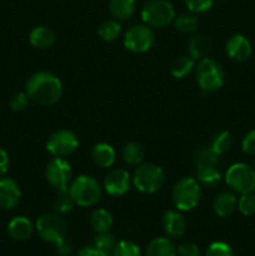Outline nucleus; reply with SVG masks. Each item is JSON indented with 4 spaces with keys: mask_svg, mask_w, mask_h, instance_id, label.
<instances>
[{
    "mask_svg": "<svg viewBox=\"0 0 255 256\" xmlns=\"http://www.w3.org/2000/svg\"><path fill=\"white\" fill-rule=\"evenodd\" d=\"M30 100L42 106H50L60 100L62 84L59 78L49 72H38L30 75L25 85Z\"/></svg>",
    "mask_w": 255,
    "mask_h": 256,
    "instance_id": "1",
    "label": "nucleus"
},
{
    "mask_svg": "<svg viewBox=\"0 0 255 256\" xmlns=\"http://www.w3.org/2000/svg\"><path fill=\"white\" fill-rule=\"evenodd\" d=\"M69 192L75 205L82 208L94 206L100 202L102 188L95 178L90 175H79L69 185Z\"/></svg>",
    "mask_w": 255,
    "mask_h": 256,
    "instance_id": "2",
    "label": "nucleus"
},
{
    "mask_svg": "<svg viewBox=\"0 0 255 256\" xmlns=\"http://www.w3.org/2000/svg\"><path fill=\"white\" fill-rule=\"evenodd\" d=\"M172 199L176 210L190 212L200 202L202 185L194 178H182L172 188Z\"/></svg>",
    "mask_w": 255,
    "mask_h": 256,
    "instance_id": "3",
    "label": "nucleus"
},
{
    "mask_svg": "<svg viewBox=\"0 0 255 256\" xmlns=\"http://www.w3.org/2000/svg\"><path fill=\"white\" fill-rule=\"evenodd\" d=\"M195 79L202 92H214L224 85L225 74L216 60L206 56L200 59L195 66Z\"/></svg>",
    "mask_w": 255,
    "mask_h": 256,
    "instance_id": "4",
    "label": "nucleus"
},
{
    "mask_svg": "<svg viewBox=\"0 0 255 256\" xmlns=\"http://www.w3.org/2000/svg\"><path fill=\"white\" fill-rule=\"evenodd\" d=\"M132 182L136 190L142 194H155L165 184V172L159 165L152 162L138 165L132 178Z\"/></svg>",
    "mask_w": 255,
    "mask_h": 256,
    "instance_id": "5",
    "label": "nucleus"
},
{
    "mask_svg": "<svg viewBox=\"0 0 255 256\" xmlns=\"http://www.w3.org/2000/svg\"><path fill=\"white\" fill-rule=\"evenodd\" d=\"M142 19L148 26L165 28L174 22V6L168 0H149L142 9Z\"/></svg>",
    "mask_w": 255,
    "mask_h": 256,
    "instance_id": "6",
    "label": "nucleus"
},
{
    "mask_svg": "<svg viewBox=\"0 0 255 256\" xmlns=\"http://www.w3.org/2000/svg\"><path fill=\"white\" fill-rule=\"evenodd\" d=\"M35 229L44 242L54 245L65 239L68 232L66 222L58 212H45L40 215L35 222Z\"/></svg>",
    "mask_w": 255,
    "mask_h": 256,
    "instance_id": "7",
    "label": "nucleus"
},
{
    "mask_svg": "<svg viewBox=\"0 0 255 256\" xmlns=\"http://www.w3.org/2000/svg\"><path fill=\"white\" fill-rule=\"evenodd\" d=\"M228 186L239 194L255 192V169L244 162L232 164L225 174Z\"/></svg>",
    "mask_w": 255,
    "mask_h": 256,
    "instance_id": "8",
    "label": "nucleus"
},
{
    "mask_svg": "<svg viewBox=\"0 0 255 256\" xmlns=\"http://www.w3.org/2000/svg\"><path fill=\"white\" fill-rule=\"evenodd\" d=\"M155 42V35L152 28L145 25H134L124 35V46L132 52H146Z\"/></svg>",
    "mask_w": 255,
    "mask_h": 256,
    "instance_id": "9",
    "label": "nucleus"
},
{
    "mask_svg": "<svg viewBox=\"0 0 255 256\" xmlns=\"http://www.w3.org/2000/svg\"><path fill=\"white\" fill-rule=\"evenodd\" d=\"M79 148V139L66 129L52 132L46 142V150L54 158H66Z\"/></svg>",
    "mask_w": 255,
    "mask_h": 256,
    "instance_id": "10",
    "label": "nucleus"
},
{
    "mask_svg": "<svg viewBox=\"0 0 255 256\" xmlns=\"http://www.w3.org/2000/svg\"><path fill=\"white\" fill-rule=\"evenodd\" d=\"M45 178L50 186L54 188L56 192L68 189L72 178V166L64 158H52L46 165Z\"/></svg>",
    "mask_w": 255,
    "mask_h": 256,
    "instance_id": "11",
    "label": "nucleus"
},
{
    "mask_svg": "<svg viewBox=\"0 0 255 256\" xmlns=\"http://www.w3.org/2000/svg\"><path fill=\"white\" fill-rule=\"evenodd\" d=\"M132 176L125 169H112L105 175L102 188L110 196H122L130 189Z\"/></svg>",
    "mask_w": 255,
    "mask_h": 256,
    "instance_id": "12",
    "label": "nucleus"
},
{
    "mask_svg": "<svg viewBox=\"0 0 255 256\" xmlns=\"http://www.w3.org/2000/svg\"><path fill=\"white\" fill-rule=\"evenodd\" d=\"M22 190L12 178H0V209L12 210L19 205Z\"/></svg>",
    "mask_w": 255,
    "mask_h": 256,
    "instance_id": "13",
    "label": "nucleus"
},
{
    "mask_svg": "<svg viewBox=\"0 0 255 256\" xmlns=\"http://www.w3.org/2000/svg\"><path fill=\"white\" fill-rule=\"evenodd\" d=\"M226 54L235 62H246L252 54V42L242 34L232 35L226 42Z\"/></svg>",
    "mask_w": 255,
    "mask_h": 256,
    "instance_id": "14",
    "label": "nucleus"
},
{
    "mask_svg": "<svg viewBox=\"0 0 255 256\" xmlns=\"http://www.w3.org/2000/svg\"><path fill=\"white\" fill-rule=\"evenodd\" d=\"M162 229L170 238H182L186 230V220L179 210H168L162 215Z\"/></svg>",
    "mask_w": 255,
    "mask_h": 256,
    "instance_id": "15",
    "label": "nucleus"
},
{
    "mask_svg": "<svg viewBox=\"0 0 255 256\" xmlns=\"http://www.w3.org/2000/svg\"><path fill=\"white\" fill-rule=\"evenodd\" d=\"M32 232V222L26 216H15L8 224V234L15 242H25L30 239Z\"/></svg>",
    "mask_w": 255,
    "mask_h": 256,
    "instance_id": "16",
    "label": "nucleus"
},
{
    "mask_svg": "<svg viewBox=\"0 0 255 256\" xmlns=\"http://www.w3.org/2000/svg\"><path fill=\"white\" fill-rule=\"evenodd\" d=\"M92 159L98 166L108 169V168H112L116 162V152L108 142H99L92 146Z\"/></svg>",
    "mask_w": 255,
    "mask_h": 256,
    "instance_id": "17",
    "label": "nucleus"
},
{
    "mask_svg": "<svg viewBox=\"0 0 255 256\" xmlns=\"http://www.w3.org/2000/svg\"><path fill=\"white\" fill-rule=\"evenodd\" d=\"M238 208V199L234 192H222L215 196L212 202L214 212L220 218H228L235 212Z\"/></svg>",
    "mask_w": 255,
    "mask_h": 256,
    "instance_id": "18",
    "label": "nucleus"
},
{
    "mask_svg": "<svg viewBox=\"0 0 255 256\" xmlns=\"http://www.w3.org/2000/svg\"><path fill=\"white\" fill-rule=\"evenodd\" d=\"M55 39H56L55 32L50 28L42 25L35 26L29 35L30 44L36 49H49L54 45Z\"/></svg>",
    "mask_w": 255,
    "mask_h": 256,
    "instance_id": "19",
    "label": "nucleus"
},
{
    "mask_svg": "<svg viewBox=\"0 0 255 256\" xmlns=\"http://www.w3.org/2000/svg\"><path fill=\"white\" fill-rule=\"evenodd\" d=\"M210 50H212V42L205 35H194L188 42V52H189L190 56L195 60L206 58L209 55Z\"/></svg>",
    "mask_w": 255,
    "mask_h": 256,
    "instance_id": "20",
    "label": "nucleus"
},
{
    "mask_svg": "<svg viewBox=\"0 0 255 256\" xmlns=\"http://www.w3.org/2000/svg\"><path fill=\"white\" fill-rule=\"evenodd\" d=\"M89 224L92 232H96V234L109 232L112 226V216L108 210L96 209L90 215Z\"/></svg>",
    "mask_w": 255,
    "mask_h": 256,
    "instance_id": "21",
    "label": "nucleus"
},
{
    "mask_svg": "<svg viewBox=\"0 0 255 256\" xmlns=\"http://www.w3.org/2000/svg\"><path fill=\"white\" fill-rule=\"evenodd\" d=\"M178 252L168 238H155L146 248V256H176Z\"/></svg>",
    "mask_w": 255,
    "mask_h": 256,
    "instance_id": "22",
    "label": "nucleus"
},
{
    "mask_svg": "<svg viewBox=\"0 0 255 256\" xmlns=\"http://www.w3.org/2000/svg\"><path fill=\"white\" fill-rule=\"evenodd\" d=\"M136 0H109L110 14L116 20H128L132 16Z\"/></svg>",
    "mask_w": 255,
    "mask_h": 256,
    "instance_id": "23",
    "label": "nucleus"
},
{
    "mask_svg": "<svg viewBox=\"0 0 255 256\" xmlns=\"http://www.w3.org/2000/svg\"><path fill=\"white\" fill-rule=\"evenodd\" d=\"M195 69V59L190 55H182V56L175 58L170 64V72L176 79H182L188 76L192 70Z\"/></svg>",
    "mask_w": 255,
    "mask_h": 256,
    "instance_id": "24",
    "label": "nucleus"
},
{
    "mask_svg": "<svg viewBox=\"0 0 255 256\" xmlns=\"http://www.w3.org/2000/svg\"><path fill=\"white\" fill-rule=\"evenodd\" d=\"M145 158V149L142 144L136 142H128L122 149V159L128 165L138 166L142 164V160Z\"/></svg>",
    "mask_w": 255,
    "mask_h": 256,
    "instance_id": "25",
    "label": "nucleus"
},
{
    "mask_svg": "<svg viewBox=\"0 0 255 256\" xmlns=\"http://www.w3.org/2000/svg\"><path fill=\"white\" fill-rule=\"evenodd\" d=\"M196 178L200 185L206 188H215L222 182V174L216 166H206L196 169Z\"/></svg>",
    "mask_w": 255,
    "mask_h": 256,
    "instance_id": "26",
    "label": "nucleus"
},
{
    "mask_svg": "<svg viewBox=\"0 0 255 256\" xmlns=\"http://www.w3.org/2000/svg\"><path fill=\"white\" fill-rule=\"evenodd\" d=\"M194 165L196 169L206 166H216L219 162V156L215 154L210 146H202L196 150L194 154Z\"/></svg>",
    "mask_w": 255,
    "mask_h": 256,
    "instance_id": "27",
    "label": "nucleus"
},
{
    "mask_svg": "<svg viewBox=\"0 0 255 256\" xmlns=\"http://www.w3.org/2000/svg\"><path fill=\"white\" fill-rule=\"evenodd\" d=\"M115 245H116V240L109 232L96 234L94 242H92V246L96 249L99 256H112Z\"/></svg>",
    "mask_w": 255,
    "mask_h": 256,
    "instance_id": "28",
    "label": "nucleus"
},
{
    "mask_svg": "<svg viewBox=\"0 0 255 256\" xmlns=\"http://www.w3.org/2000/svg\"><path fill=\"white\" fill-rule=\"evenodd\" d=\"M212 148V152L218 155V156H222L225 152H229L232 146V135L230 134L226 130H222V132H218L214 138H212V142L209 145Z\"/></svg>",
    "mask_w": 255,
    "mask_h": 256,
    "instance_id": "29",
    "label": "nucleus"
},
{
    "mask_svg": "<svg viewBox=\"0 0 255 256\" xmlns=\"http://www.w3.org/2000/svg\"><path fill=\"white\" fill-rule=\"evenodd\" d=\"M174 28L179 32L182 34H190L194 32L199 26V20H198L195 14H182L179 16H175L174 19Z\"/></svg>",
    "mask_w": 255,
    "mask_h": 256,
    "instance_id": "30",
    "label": "nucleus"
},
{
    "mask_svg": "<svg viewBox=\"0 0 255 256\" xmlns=\"http://www.w3.org/2000/svg\"><path fill=\"white\" fill-rule=\"evenodd\" d=\"M122 32V24L119 20H105L98 28V34L104 42H114Z\"/></svg>",
    "mask_w": 255,
    "mask_h": 256,
    "instance_id": "31",
    "label": "nucleus"
},
{
    "mask_svg": "<svg viewBox=\"0 0 255 256\" xmlns=\"http://www.w3.org/2000/svg\"><path fill=\"white\" fill-rule=\"evenodd\" d=\"M75 202L69 192V188L64 190H58L56 198L54 202V209L58 214H69L72 212Z\"/></svg>",
    "mask_w": 255,
    "mask_h": 256,
    "instance_id": "32",
    "label": "nucleus"
},
{
    "mask_svg": "<svg viewBox=\"0 0 255 256\" xmlns=\"http://www.w3.org/2000/svg\"><path fill=\"white\" fill-rule=\"evenodd\" d=\"M112 256H142L140 248L130 240H120L115 245Z\"/></svg>",
    "mask_w": 255,
    "mask_h": 256,
    "instance_id": "33",
    "label": "nucleus"
},
{
    "mask_svg": "<svg viewBox=\"0 0 255 256\" xmlns=\"http://www.w3.org/2000/svg\"><path fill=\"white\" fill-rule=\"evenodd\" d=\"M238 209L245 216H252L255 214V192L242 194L238 200Z\"/></svg>",
    "mask_w": 255,
    "mask_h": 256,
    "instance_id": "34",
    "label": "nucleus"
},
{
    "mask_svg": "<svg viewBox=\"0 0 255 256\" xmlns=\"http://www.w3.org/2000/svg\"><path fill=\"white\" fill-rule=\"evenodd\" d=\"M205 256H234V252L226 242H215L208 246Z\"/></svg>",
    "mask_w": 255,
    "mask_h": 256,
    "instance_id": "35",
    "label": "nucleus"
},
{
    "mask_svg": "<svg viewBox=\"0 0 255 256\" xmlns=\"http://www.w3.org/2000/svg\"><path fill=\"white\" fill-rule=\"evenodd\" d=\"M185 5L192 14H200L212 9L215 0H184Z\"/></svg>",
    "mask_w": 255,
    "mask_h": 256,
    "instance_id": "36",
    "label": "nucleus"
},
{
    "mask_svg": "<svg viewBox=\"0 0 255 256\" xmlns=\"http://www.w3.org/2000/svg\"><path fill=\"white\" fill-rule=\"evenodd\" d=\"M29 96H28L26 92H15L14 95H12V98H10V102H9V105L10 108H12V112H24L25 109L28 108V105H29Z\"/></svg>",
    "mask_w": 255,
    "mask_h": 256,
    "instance_id": "37",
    "label": "nucleus"
},
{
    "mask_svg": "<svg viewBox=\"0 0 255 256\" xmlns=\"http://www.w3.org/2000/svg\"><path fill=\"white\" fill-rule=\"evenodd\" d=\"M242 149L245 154L255 155V129L250 130L242 142Z\"/></svg>",
    "mask_w": 255,
    "mask_h": 256,
    "instance_id": "38",
    "label": "nucleus"
},
{
    "mask_svg": "<svg viewBox=\"0 0 255 256\" xmlns=\"http://www.w3.org/2000/svg\"><path fill=\"white\" fill-rule=\"evenodd\" d=\"M179 256H200V249L194 242H182L176 249Z\"/></svg>",
    "mask_w": 255,
    "mask_h": 256,
    "instance_id": "39",
    "label": "nucleus"
},
{
    "mask_svg": "<svg viewBox=\"0 0 255 256\" xmlns=\"http://www.w3.org/2000/svg\"><path fill=\"white\" fill-rule=\"evenodd\" d=\"M56 246V252L60 256H70L72 252V245L69 240L62 239V242H59L58 244H55Z\"/></svg>",
    "mask_w": 255,
    "mask_h": 256,
    "instance_id": "40",
    "label": "nucleus"
},
{
    "mask_svg": "<svg viewBox=\"0 0 255 256\" xmlns=\"http://www.w3.org/2000/svg\"><path fill=\"white\" fill-rule=\"evenodd\" d=\"M9 165H10L9 154L6 152V150L0 148V175H4L5 172L9 170Z\"/></svg>",
    "mask_w": 255,
    "mask_h": 256,
    "instance_id": "41",
    "label": "nucleus"
},
{
    "mask_svg": "<svg viewBox=\"0 0 255 256\" xmlns=\"http://www.w3.org/2000/svg\"><path fill=\"white\" fill-rule=\"evenodd\" d=\"M78 256H99V254L92 245H88V246H82L79 250Z\"/></svg>",
    "mask_w": 255,
    "mask_h": 256,
    "instance_id": "42",
    "label": "nucleus"
}]
</instances>
